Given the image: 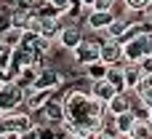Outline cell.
I'll return each instance as SVG.
<instances>
[{"label": "cell", "instance_id": "obj_22", "mask_svg": "<svg viewBox=\"0 0 152 139\" xmlns=\"http://www.w3.org/2000/svg\"><path fill=\"white\" fill-rule=\"evenodd\" d=\"M0 139H5V134H0Z\"/></svg>", "mask_w": 152, "mask_h": 139}, {"label": "cell", "instance_id": "obj_6", "mask_svg": "<svg viewBox=\"0 0 152 139\" xmlns=\"http://www.w3.org/2000/svg\"><path fill=\"white\" fill-rule=\"evenodd\" d=\"M61 29V21L56 13H40V29H37V38H45V40H56Z\"/></svg>", "mask_w": 152, "mask_h": 139}, {"label": "cell", "instance_id": "obj_5", "mask_svg": "<svg viewBox=\"0 0 152 139\" xmlns=\"http://www.w3.org/2000/svg\"><path fill=\"white\" fill-rule=\"evenodd\" d=\"M37 110H40V115L45 118L48 129H53V126H59V123L64 121V110H61V99H59V96H48Z\"/></svg>", "mask_w": 152, "mask_h": 139}, {"label": "cell", "instance_id": "obj_10", "mask_svg": "<svg viewBox=\"0 0 152 139\" xmlns=\"http://www.w3.org/2000/svg\"><path fill=\"white\" fill-rule=\"evenodd\" d=\"M131 107V96H128V91H118L110 102H107V113L110 115H118V113H126Z\"/></svg>", "mask_w": 152, "mask_h": 139}, {"label": "cell", "instance_id": "obj_12", "mask_svg": "<svg viewBox=\"0 0 152 139\" xmlns=\"http://www.w3.org/2000/svg\"><path fill=\"white\" fill-rule=\"evenodd\" d=\"M128 137L131 139H152V121H136L134 126H131V131H128Z\"/></svg>", "mask_w": 152, "mask_h": 139}, {"label": "cell", "instance_id": "obj_16", "mask_svg": "<svg viewBox=\"0 0 152 139\" xmlns=\"http://www.w3.org/2000/svg\"><path fill=\"white\" fill-rule=\"evenodd\" d=\"M123 3H126V8H128V11H142V8H147V5H150L152 0H123Z\"/></svg>", "mask_w": 152, "mask_h": 139}, {"label": "cell", "instance_id": "obj_3", "mask_svg": "<svg viewBox=\"0 0 152 139\" xmlns=\"http://www.w3.org/2000/svg\"><path fill=\"white\" fill-rule=\"evenodd\" d=\"M112 13L110 11H86V16H83V29L86 32H104L110 24H112Z\"/></svg>", "mask_w": 152, "mask_h": 139}, {"label": "cell", "instance_id": "obj_18", "mask_svg": "<svg viewBox=\"0 0 152 139\" xmlns=\"http://www.w3.org/2000/svg\"><path fill=\"white\" fill-rule=\"evenodd\" d=\"M110 5H112V0H94L91 11H110Z\"/></svg>", "mask_w": 152, "mask_h": 139}, {"label": "cell", "instance_id": "obj_17", "mask_svg": "<svg viewBox=\"0 0 152 139\" xmlns=\"http://www.w3.org/2000/svg\"><path fill=\"white\" fill-rule=\"evenodd\" d=\"M139 70H142L144 75H150V72H152V54H150V56H144V59L139 62Z\"/></svg>", "mask_w": 152, "mask_h": 139}, {"label": "cell", "instance_id": "obj_23", "mask_svg": "<svg viewBox=\"0 0 152 139\" xmlns=\"http://www.w3.org/2000/svg\"><path fill=\"white\" fill-rule=\"evenodd\" d=\"M0 3H5V0H0Z\"/></svg>", "mask_w": 152, "mask_h": 139}, {"label": "cell", "instance_id": "obj_21", "mask_svg": "<svg viewBox=\"0 0 152 139\" xmlns=\"http://www.w3.org/2000/svg\"><path fill=\"white\" fill-rule=\"evenodd\" d=\"M150 121H152V104H150Z\"/></svg>", "mask_w": 152, "mask_h": 139}, {"label": "cell", "instance_id": "obj_9", "mask_svg": "<svg viewBox=\"0 0 152 139\" xmlns=\"http://www.w3.org/2000/svg\"><path fill=\"white\" fill-rule=\"evenodd\" d=\"M115 94H118V91H115V88H112V86H110L104 78L91 83V96H94V99H99V102H104V104H107V102H110Z\"/></svg>", "mask_w": 152, "mask_h": 139}, {"label": "cell", "instance_id": "obj_19", "mask_svg": "<svg viewBox=\"0 0 152 139\" xmlns=\"http://www.w3.org/2000/svg\"><path fill=\"white\" fill-rule=\"evenodd\" d=\"M91 139H118V137H112V134H104V131H99V134H94Z\"/></svg>", "mask_w": 152, "mask_h": 139}, {"label": "cell", "instance_id": "obj_4", "mask_svg": "<svg viewBox=\"0 0 152 139\" xmlns=\"http://www.w3.org/2000/svg\"><path fill=\"white\" fill-rule=\"evenodd\" d=\"M83 38H86V29H83L80 24H61V29H59V35H56V43H59L64 51H72Z\"/></svg>", "mask_w": 152, "mask_h": 139}, {"label": "cell", "instance_id": "obj_7", "mask_svg": "<svg viewBox=\"0 0 152 139\" xmlns=\"http://www.w3.org/2000/svg\"><path fill=\"white\" fill-rule=\"evenodd\" d=\"M24 29L21 27H13V24H5L3 29H0V43H3V48H8V51H13L21 40H24Z\"/></svg>", "mask_w": 152, "mask_h": 139}, {"label": "cell", "instance_id": "obj_15", "mask_svg": "<svg viewBox=\"0 0 152 139\" xmlns=\"http://www.w3.org/2000/svg\"><path fill=\"white\" fill-rule=\"evenodd\" d=\"M104 72H107V64H102V62H94V64L83 67V75H86L88 80H102Z\"/></svg>", "mask_w": 152, "mask_h": 139}, {"label": "cell", "instance_id": "obj_13", "mask_svg": "<svg viewBox=\"0 0 152 139\" xmlns=\"http://www.w3.org/2000/svg\"><path fill=\"white\" fill-rule=\"evenodd\" d=\"M112 118H115V129H118V134H128V131H131V126L136 123V118H134V113H131V110L118 113V115H112Z\"/></svg>", "mask_w": 152, "mask_h": 139}, {"label": "cell", "instance_id": "obj_11", "mask_svg": "<svg viewBox=\"0 0 152 139\" xmlns=\"http://www.w3.org/2000/svg\"><path fill=\"white\" fill-rule=\"evenodd\" d=\"M104 80H107L115 91H126V83H123V67H120V64H110L107 72H104Z\"/></svg>", "mask_w": 152, "mask_h": 139}, {"label": "cell", "instance_id": "obj_2", "mask_svg": "<svg viewBox=\"0 0 152 139\" xmlns=\"http://www.w3.org/2000/svg\"><path fill=\"white\" fill-rule=\"evenodd\" d=\"M99 62L102 64H120L123 62V43L115 40V38H104L102 46H99Z\"/></svg>", "mask_w": 152, "mask_h": 139}, {"label": "cell", "instance_id": "obj_8", "mask_svg": "<svg viewBox=\"0 0 152 139\" xmlns=\"http://www.w3.org/2000/svg\"><path fill=\"white\" fill-rule=\"evenodd\" d=\"M120 67H123V83H126V91L128 88H136L139 86V80H142V70H139V64H131V62H120Z\"/></svg>", "mask_w": 152, "mask_h": 139}, {"label": "cell", "instance_id": "obj_20", "mask_svg": "<svg viewBox=\"0 0 152 139\" xmlns=\"http://www.w3.org/2000/svg\"><path fill=\"white\" fill-rule=\"evenodd\" d=\"M69 139H91V137H80V134H72Z\"/></svg>", "mask_w": 152, "mask_h": 139}, {"label": "cell", "instance_id": "obj_24", "mask_svg": "<svg viewBox=\"0 0 152 139\" xmlns=\"http://www.w3.org/2000/svg\"><path fill=\"white\" fill-rule=\"evenodd\" d=\"M53 139H56V137H53Z\"/></svg>", "mask_w": 152, "mask_h": 139}, {"label": "cell", "instance_id": "obj_14", "mask_svg": "<svg viewBox=\"0 0 152 139\" xmlns=\"http://www.w3.org/2000/svg\"><path fill=\"white\" fill-rule=\"evenodd\" d=\"M45 3V13H56V16H61V13H67L75 3L72 0H43Z\"/></svg>", "mask_w": 152, "mask_h": 139}, {"label": "cell", "instance_id": "obj_1", "mask_svg": "<svg viewBox=\"0 0 152 139\" xmlns=\"http://www.w3.org/2000/svg\"><path fill=\"white\" fill-rule=\"evenodd\" d=\"M152 54V35L150 29H139L136 35H131L128 40H123V62L139 64L144 56Z\"/></svg>", "mask_w": 152, "mask_h": 139}]
</instances>
